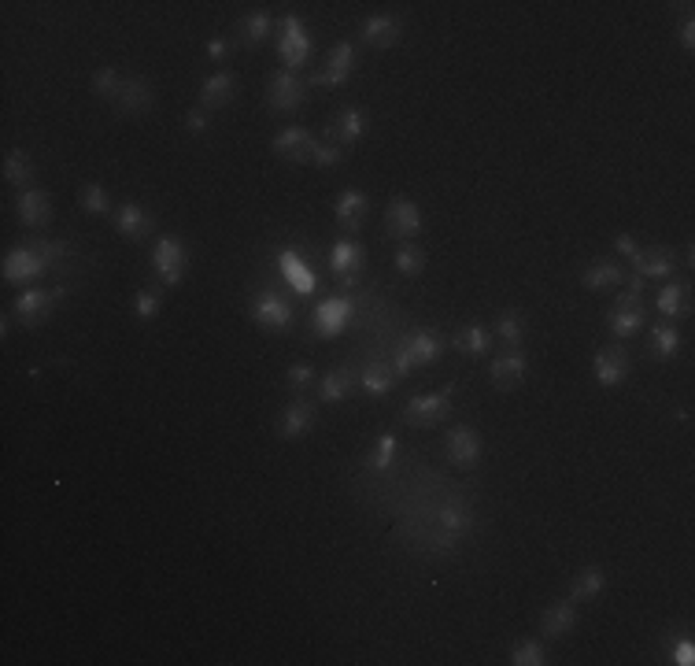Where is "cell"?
I'll return each instance as SVG.
<instances>
[{
	"label": "cell",
	"mask_w": 695,
	"mask_h": 666,
	"mask_svg": "<svg viewBox=\"0 0 695 666\" xmlns=\"http://www.w3.org/2000/svg\"><path fill=\"white\" fill-rule=\"evenodd\" d=\"M511 662H514V666H544V662H547V651H544L540 640H518V644L511 648Z\"/></svg>",
	"instance_id": "cell-43"
},
{
	"label": "cell",
	"mask_w": 695,
	"mask_h": 666,
	"mask_svg": "<svg viewBox=\"0 0 695 666\" xmlns=\"http://www.w3.org/2000/svg\"><path fill=\"white\" fill-rule=\"evenodd\" d=\"M45 271H48V259L34 248V241H30V245H19V248H12V252L5 255V282H12V286L34 282V278H41Z\"/></svg>",
	"instance_id": "cell-4"
},
{
	"label": "cell",
	"mask_w": 695,
	"mask_h": 666,
	"mask_svg": "<svg viewBox=\"0 0 695 666\" xmlns=\"http://www.w3.org/2000/svg\"><path fill=\"white\" fill-rule=\"evenodd\" d=\"M185 130L192 133V138H196V133H207V115H203L200 108H192V111L185 115Z\"/></svg>",
	"instance_id": "cell-52"
},
{
	"label": "cell",
	"mask_w": 695,
	"mask_h": 666,
	"mask_svg": "<svg viewBox=\"0 0 695 666\" xmlns=\"http://www.w3.org/2000/svg\"><path fill=\"white\" fill-rule=\"evenodd\" d=\"M444 352V341L437 338L433 329H414L410 338H407V345L396 352V367H392V374L396 378H407L410 370H419V367H430V363H437V356Z\"/></svg>",
	"instance_id": "cell-1"
},
{
	"label": "cell",
	"mask_w": 695,
	"mask_h": 666,
	"mask_svg": "<svg viewBox=\"0 0 695 666\" xmlns=\"http://www.w3.org/2000/svg\"><path fill=\"white\" fill-rule=\"evenodd\" d=\"M230 48H233L230 37H212V41H207V59H212V63H223V59L230 56Z\"/></svg>",
	"instance_id": "cell-50"
},
{
	"label": "cell",
	"mask_w": 695,
	"mask_h": 666,
	"mask_svg": "<svg viewBox=\"0 0 695 666\" xmlns=\"http://www.w3.org/2000/svg\"><path fill=\"white\" fill-rule=\"evenodd\" d=\"M78 200H82V212H86V215H97V219H100V215H115V212H111V196H108V189H104L100 182H86Z\"/></svg>",
	"instance_id": "cell-36"
},
{
	"label": "cell",
	"mask_w": 695,
	"mask_h": 666,
	"mask_svg": "<svg viewBox=\"0 0 695 666\" xmlns=\"http://www.w3.org/2000/svg\"><path fill=\"white\" fill-rule=\"evenodd\" d=\"M266 100L274 111H296L304 104V78L296 71H277L266 86Z\"/></svg>",
	"instance_id": "cell-13"
},
{
	"label": "cell",
	"mask_w": 695,
	"mask_h": 666,
	"mask_svg": "<svg viewBox=\"0 0 695 666\" xmlns=\"http://www.w3.org/2000/svg\"><path fill=\"white\" fill-rule=\"evenodd\" d=\"M359 381H363V392H370L374 400H381V396L392 392L396 374H392V367H385V363H370V367L359 374Z\"/></svg>",
	"instance_id": "cell-35"
},
{
	"label": "cell",
	"mask_w": 695,
	"mask_h": 666,
	"mask_svg": "<svg viewBox=\"0 0 695 666\" xmlns=\"http://www.w3.org/2000/svg\"><path fill=\"white\" fill-rule=\"evenodd\" d=\"M385 230H389V237H396L403 245L410 237H419L422 234V212H419V204H414V200L396 196L392 204L385 208Z\"/></svg>",
	"instance_id": "cell-7"
},
{
	"label": "cell",
	"mask_w": 695,
	"mask_h": 666,
	"mask_svg": "<svg viewBox=\"0 0 695 666\" xmlns=\"http://www.w3.org/2000/svg\"><path fill=\"white\" fill-rule=\"evenodd\" d=\"M363 263H367V252H363V245L352 241V237H340V241L333 245V252H329V266H333V275H337V278L359 275V271H363Z\"/></svg>",
	"instance_id": "cell-22"
},
{
	"label": "cell",
	"mask_w": 695,
	"mask_h": 666,
	"mask_svg": "<svg viewBox=\"0 0 695 666\" xmlns=\"http://www.w3.org/2000/svg\"><path fill=\"white\" fill-rule=\"evenodd\" d=\"M352 385H356L352 370H348V367H333V370L322 374V381H318V400H322V404H340V400L352 392Z\"/></svg>",
	"instance_id": "cell-30"
},
{
	"label": "cell",
	"mask_w": 695,
	"mask_h": 666,
	"mask_svg": "<svg viewBox=\"0 0 695 666\" xmlns=\"http://www.w3.org/2000/svg\"><path fill=\"white\" fill-rule=\"evenodd\" d=\"M333 215H337V223H340L348 234H356V230L367 223V215H370V196H367L363 189H344V193L337 196V204H333Z\"/></svg>",
	"instance_id": "cell-15"
},
{
	"label": "cell",
	"mask_w": 695,
	"mask_h": 666,
	"mask_svg": "<svg viewBox=\"0 0 695 666\" xmlns=\"http://www.w3.org/2000/svg\"><path fill=\"white\" fill-rule=\"evenodd\" d=\"M673 662H680V666H691V662H695V648H691V640H680V644L673 648Z\"/></svg>",
	"instance_id": "cell-53"
},
{
	"label": "cell",
	"mask_w": 695,
	"mask_h": 666,
	"mask_svg": "<svg viewBox=\"0 0 695 666\" xmlns=\"http://www.w3.org/2000/svg\"><path fill=\"white\" fill-rule=\"evenodd\" d=\"M367 45H374V48H392L399 37H403V19L399 16H392V12H378V16H370L367 23H363V34H359Z\"/></svg>",
	"instance_id": "cell-19"
},
{
	"label": "cell",
	"mask_w": 695,
	"mask_h": 666,
	"mask_svg": "<svg viewBox=\"0 0 695 666\" xmlns=\"http://www.w3.org/2000/svg\"><path fill=\"white\" fill-rule=\"evenodd\" d=\"M680 352V333L677 326H655L651 329V356L655 359H673Z\"/></svg>",
	"instance_id": "cell-37"
},
{
	"label": "cell",
	"mask_w": 695,
	"mask_h": 666,
	"mask_svg": "<svg viewBox=\"0 0 695 666\" xmlns=\"http://www.w3.org/2000/svg\"><path fill=\"white\" fill-rule=\"evenodd\" d=\"M19 219H23V226H34V230L52 223V200L45 189H23L19 193Z\"/></svg>",
	"instance_id": "cell-23"
},
{
	"label": "cell",
	"mask_w": 695,
	"mask_h": 666,
	"mask_svg": "<svg viewBox=\"0 0 695 666\" xmlns=\"http://www.w3.org/2000/svg\"><path fill=\"white\" fill-rule=\"evenodd\" d=\"M444 452H448V459L459 466V471H470V466L481 463V433L473 426H455V430H448Z\"/></svg>",
	"instance_id": "cell-11"
},
{
	"label": "cell",
	"mask_w": 695,
	"mask_h": 666,
	"mask_svg": "<svg viewBox=\"0 0 695 666\" xmlns=\"http://www.w3.org/2000/svg\"><path fill=\"white\" fill-rule=\"evenodd\" d=\"M493 329L489 326H481V322H470V326H462L459 333H455V349L459 352H466V356H489L493 352Z\"/></svg>",
	"instance_id": "cell-27"
},
{
	"label": "cell",
	"mask_w": 695,
	"mask_h": 666,
	"mask_svg": "<svg viewBox=\"0 0 695 666\" xmlns=\"http://www.w3.org/2000/svg\"><path fill=\"white\" fill-rule=\"evenodd\" d=\"M603 588H607V574L599 567H585L570 585V599L574 604H588V599H596Z\"/></svg>",
	"instance_id": "cell-31"
},
{
	"label": "cell",
	"mask_w": 695,
	"mask_h": 666,
	"mask_svg": "<svg viewBox=\"0 0 695 666\" xmlns=\"http://www.w3.org/2000/svg\"><path fill=\"white\" fill-rule=\"evenodd\" d=\"M493 338H496L500 345H507V349H518V345L525 341V318H522L518 311H503V315L496 318V326H493Z\"/></svg>",
	"instance_id": "cell-32"
},
{
	"label": "cell",
	"mask_w": 695,
	"mask_h": 666,
	"mask_svg": "<svg viewBox=\"0 0 695 666\" xmlns=\"http://www.w3.org/2000/svg\"><path fill=\"white\" fill-rule=\"evenodd\" d=\"M648 326V315L640 307H629V311H617L610 315V333H617V338H633V333H640Z\"/></svg>",
	"instance_id": "cell-39"
},
{
	"label": "cell",
	"mask_w": 695,
	"mask_h": 666,
	"mask_svg": "<svg viewBox=\"0 0 695 666\" xmlns=\"http://www.w3.org/2000/svg\"><path fill=\"white\" fill-rule=\"evenodd\" d=\"M311 426H315V404L311 400H293V404L282 408V415H277V437H285V441L307 437Z\"/></svg>",
	"instance_id": "cell-16"
},
{
	"label": "cell",
	"mask_w": 695,
	"mask_h": 666,
	"mask_svg": "<svg viewBox=\"0 0 695 666\" xmlns=\"http://www.w3.org/2000/svg\"><path fill=\"white\" fill-rule=\"evenodd\" d=\"M673 255L666 252V248H651V252H637V259H633V275H640L644 282L648 278H669L673 275Z\"/></svg>",
	"instance_id": "cell-28"
},
{
	"label": "cell",
	"mask_w": 695,
	"mask_h": 666,
	"mask_svg": "<svg viewBox=\"0 0 695 666\" xmlns=\"http://www.w3.org/2000/svg\"><path fill=\"white\" fill-rule=\"evenodd\" d=\"M152 266L163 286H178L185 278V266H189V252L178 237H163L156 248H152Z\"/></svg>",
	"instance_id": "cell-6"
},
{
	"label": "cell",
	"mask_w": 695,
	"mask_h": 666,
	"mask_svg": "<svg viewBox=\"0 0 695 666\" xmlns=\"http://www.w3.org/2000/svg\"><path fill=\"white\" fill-rule=\"evenodd\" d=\"M252 318L255 326L277 333V329H289L293 326V304L282 289H263L255 300H252Z\"/></svg>",
	"instance_id": "cell-3"
},
{
	"label": "cell",
	"mask_w": 695,
	"mask_h": 666,
	"mask_svg": "<svg viewBox=\"0 0 695 666\" xmlns=\"http://www.w3.org/2000/svg\"><path fill=\"white\" fill-rule=\"evenodd\" d=\"M640 304H644V289H633V286L621 289V293L614 297V307H617V311H629V307H640Z\"/></svg>",
	"instance_id": "cell-49"
},
{
	"label": "cell",
	"mask_w": 695,
	"mask_h": 666,
	"mask_svg": "<svg viewBox=\"0 0 695 666\" xmlns=\"http://www.w3.org/2000/svg\"><path fill=\"white\" fill-rule=\"evenodd\" d=\"M277 52H282V59H285V71H296V67L311 56V37H307V30H304V23L296 16H285Z\"/></svg>",
	"instance_id": "cell-12"
},
{
	"label": "cell",
	"mask_w": 695,
	"mask_h": 666,
	"mask_svg": "<svg viewBox=\"0 0 695 666\" xmlns=\"http://www.w3.org/2000/svg\"><path fill=\"white\" fill-rule=\"evenodd\" d=\"M93 93L104 97V100H119V93H122V78H119L115 67H100V71L93 75Z\"/></svg>",
	"instance_id": "cell-44"
},
{
	"label": "cell",
	"mask_w": 695,
	"mask_h": 666,
	"mask_svg": "<svg viewBox=\"0 0 695 666\" xmlns=\"http://www.w3.org/2000/svg\"><path fill=\"white\" fill-rule=\"evenodd\" d=\"M111 219H115V230H119L126 241H145V237L156 230V215H152L145 204H133V200L119 204Z\"/></svg>",
	"instance_id": "cell-10"
},
{
	"label": "cell",
	"mask_w": 695,
	"mask_h": 666,
	"mask_svg": "<svg viewBox=\"0 0 695 666\" xmlns=\"http://www.w3.org/2000/svg\"><path fill=\"white\" fill-rule=\"evenodd\" d=\"M34 248L48 259V266H56V263H63L67 255H71V248H67L63 241H34Z\"/></svg>",
	"instance_id": "cell-48"
},
{
	"label": "cell",
	"mask_w": 695,
	"mask_h": 666,
	"mask_svg": "<svg viewBox=\"0 0 695 666\" xmlns=\"http://www.w3.org/2000/svg\"><path fill=\"white\" fill-rule=\"evenodd\" d=\"M311 149H315V138H311V130H304V126H285L274 138V156H282L289 163H307Z\"/></svg>",
	"instance_id": "cell-18"
},
{
	"label": "cell",
	"mask_w": 695,
	"mask_h": 666,
	"mask_svg": "<svg viewBox=\"0 0 695 666\" xmlns=\"http://www.w3.org/2000/svg\"><path fill=\"white\" fill-rule=\"evenodd\" d=\"M659 311L666 315V318H677V315H688V286H666L662 293H659Z\"/></svg>",
	"instance_id": "cell-41"
},
{
	"label": "cell",
	"mask_w": 695,
	"mask_h": 666,
	"mask_svg": "<svg viewBox=\"0 0 695 666\" xmlns=\"http://www.w3.org/2000/svg\"><path fill=\"white\" fill-rule=\"evenodd\" d=\"M356 315V300L352 297H329L315 307V329H318V338H337V333L352 322Z\"/></svg>",
	"instance_id": "cell-9"
},
{
	"label": "cell",
	"mask_w": 695,
	"mask_h": 666,
	"mask_svg": "<svg viewBox=\"0 0 695 666\" xmlns=\"http://www.w3.org/2000/svg\"><path fill=\"white\" fill-rule=\"evenodd\" d=\"M237 97V78L230 71H215L200 82V104L203 108H226Z\"/></svg>",
	"instance_id": "cell-24"
},
{
	"label": "cell",
	"mask_w": 695,
	"mask_h": 666,
	"mask_svg": "<svg viewBox=\"0 0 695 666\" xmlns=\"http://www.w3.org/2000/svg\"><path fill=\"white\" fill-rule=\"evenodd\" d=\"M422 266H426V252H422L419 245H403V248L396 252V271H399V275L419 278Z\"/></svg>",
	"instance_id": "cell-42"
},
{
	"label": "cell",
	"mask_w": 695,
	"mask_h": 666,
	"mask_svg": "<svg viewBox=\"0 0 695 666\" xmlns=\"http://www.w3.org/2000/svg\"><path fill=\"white\" fill-rule=\"evenodd\" d=\"M237 37L244 48H259L266 37H270V16L266 12H252L237 23Z\"/></svg>",
	"instance_id": "cell-33"
},
{
	"label": "cell",
	"mask_w": 695,
	"mask_h": 666,
	"mask_svg": "<svg viewBox=\"0 0 695 666\" xmlns=\"http://www.w3.org/2000/svg\"><path fill=\"white\" fill-rule=\"evenodd\" d=\"M367 111L363 108H348V111H340L329 126H326V138H329V145H356L363 133H367Z\"/></svg>",
	"instance_id": "cell-17"
},
{
	"label": "cell",
	"mask_w": 695,
	"mask_h": 666,
	"mask_svg": "<svg viewBox=\"0 0 695 666\" xmlns=\"http://www.w3.org/2000/svg\"><path fill=\"white\" fill-rule=\"evenodd\" d=\"M525 374H529V359H525L518 349H507V352L496 356L493 367H489V378H493L496 389H514L518 381H525Z\"/></svg>",
	"instance_id": "cell-20"
},
{
	"label": "cell",
	"mask_w": 695,
	"mask_h": 666,
	"mask_svg": "<svg viewBox=\"0 0 695 666\" xmlns=\"http://www.w3.org/2000/svg\"><path fill=\"white\" fill-rule=\"evenodd\" d=\"M577 626V604L574 599H563V604H551L547 611H544V619H540V630H544V637H551V640H559V637H570V630Z\"/></svg>",
	"instance_id": "cell-26"
},
{
	"label": "cell",
	"mask_w": 695,
	"mask_h": 666,
	"mask_svg": "<svg viewBox=\"0 0 695 666\" xmlns=\"http://www.w3.org/2000/svg\"><path fill=\"white\" fill-rule=\"evenodd\" d=\"M5 178L12 182V185H30L34 182V163H30V156L23 152V149H12L8 156H5Z\"/></svg>",
	"instance_id": "cell-38"
},
{
	"label": "cell",
	"mask_w": 695,
	"mask_h": 666,
	"mask_svg": "<svg viewBox=\"0 0 695 666\" xmlns=\"http://www.w3.org/2000/svg\"><path fill=\"white\" fill-rule=\"evenodd\" d=\"M352 75H356V45H352V41H337L333 52H329V63L315 75V86L337 89V86H344Z\"/></svg>",
	"instance_id": "cell-8"
},
{
	"label": "cell",
	"mask_w": 695,
	"mask_h": 666,
	"mask_svg": "<svg viewBox=\"0 0 695 666\" xmlns=\"http://www.w3.org/2000/svg\"><path fill=\"white\" fill-rule=\"evenodd\" d=\"M621 278H625L621 263H614V259H596V263L588 266V271L581 275V286H585V289H596V293H603V289H614Z\"/></svg>",
	"instance_id": "cell-29"
},
{
	"label": "cell",
	"mask_w": 695,
	"mask_h": 666,
	"mask_svg": "<svg viewBox=\"0 0 695 666\" xmlns=\"http://www.w3.org/2000/svg\"><path fill=\"white\" fill-rule=\"evenodd\" d=\"M677 37H680V45H684L688 52L695 48V23H691V16H688V19L680 23V30H677Z\"/></svg>",
	"instance_id": "cell-54"
},
{
	"label": "cell",
	"mask_w": 695,
	"mask_h": 666,
	"mask_svg": "<svg viewBox=\"0 0 695 666\" xmlns=\"http://www.w3.org/2000/svg\"><path fill=\"white\" fill-rule=\"evenodd\" d=\"M277 263H282V275L289 278V286H293L296 293H311V289H315V275L300 263L296 252H282V259H277Z\"/></svg>",
	"instance_id": "cell-34"
},
{
	"label": "cell",
	"mask_w": 695,
	"mask_h": 666,
	"mask_svg": "<svg viewBox=\"0 0 695 666\" xmlns=\"http://www.w3.org/2000/svg\"><path fill=\"white\" fill-rule=\"evenodd\" d=\"M396 448H399L396 433H385V437L374 444V452L367 455V471H374V474H385L389 466H392V459H396Z\"/></svg>",
	"instance_id": "cell-40"
},
{
	"label": "cell",
	"mask_w": 695,
	"mask_h": 666,
	"mask_svg": "<svg viewBox=\"0 0 695 666\" xmlns=\"http://www.w3.org/2000/svg\"><path fill=\"white\" fill-rule=\"evenodd\" d=\"M285 381H289V389L307 392V389L315 385V367H311V363H293L289 374H285Z\"/></svg>",
	"instance_id": "cell-47"
},
{
	"label": "cell",
	"mask_w": 695,
	"mask_h": 666,
	"mask_svg": "<svg viewBox=\"0 0 695 666\" xmlns=\"http://www.w3.org/2000/svg\"><path fill=\"white\" fill-rule=\"evenodd\" d=\"M437 522H441V529H444V537L441 541H459L462 533H470V526H473V511H470V504H462V500H444L441 507H437Z\"/></svg>",
	"instance_id": "cell-21"
},
{
	"label": "cell",
	"mask_w": 695,
	"mask_h": 666,
	"mask_svg": "<svg viewBox=\"0 0 695 666\" xmlns=\"http://www.w3.org/2000/svg\"><path fill=\"white\" fill-rule=\"evenodd\" d=\"M160 307H163V297H160V289H141V293L133 297V315L141 318V322L156 318V315H160Z\"/></svg>",
	"instance_id": "cell-45"
},
{
	"label": "cell",
	"mask_w": 695,
	"mask_h": 666,
	"mask_svg": "<svg viewBox=\"0 0 695 666\" xmlns=\"http://www.w3.org/2000/svg\"><path fill=\"white\" fill-rule=\"evenodd\" d=\"M311 163L322 167V171H333V167L344 163V149H340V145H329V141H315V149H311Z\"/></svg>",
	"instance_id": "cell-46"
},
{
	"label": "cell",
	"mask_w": 695,
	"mask_h": 666,
	"mask_svg": "<svg viewBox=\"0 0 695 666\" xmlns=\"http://www.w3.org/2000/svg\"><path fill=\"white\" fill-rule=\"evenodd\" d=\"M451 392H455V385H444V389H437V392H419L414 400H407L403 422L419 426V430L444 422V419L451 415Z\"/></svg>",
	"instance_id": "cell-2"
},
{
	"label": "cell",
	"mask_w": 695,
	"mask_h": 666,
	"mask_svg": "<svg viewBox=\"0 0 695 666\" xmlns=\"http://www.w3.org/2000/svg\"><path fill=\"white\" fill-rule=\"evenodd\" d=\"M63 286H56V289H26L16 304H12V311H16V318L23 322V326H41L52 311H56V304L63 300Z\"/></svg>",
	"instance_id": "cell-5"
},
{
	"label": "cell",
	"mask_w": 695,
	"mask_h": 666,
	"mask_svg": "<svg viewBox=\"0 0 695 666\" xmlns=\"http://www.w3.org/2000/svg\"><path fill=\"white\" fill-rule=\"evenodd\" d=\"M614 248H617L621 255H629V259H637V252H640V245H637L633 234H617V237H614Z\"/></svg>",
	"instance_id": "cell-51"
},
{
	"label": "cell",
	"mask_w": 695,
	"mask_h": 666,
	"mask_svg": "<svg viewBox=\"0 0 695 666\" xmlns=\"http://www.w3.org/2000/svg\"><path fill=\"white\" fill-rule=\"evenodd\" d=\"M592 370H596V381L603 389H617V385H625V378H629V352L621 345H610V349L596 352Z\"/></svg>",
	"instance_id": "cell-14"
},
{
	"label": "cell",
	"mask_w": 695,
	"mask_h": 666,
	"mask_svg": "<svg viewBox=\"0 0 695 666\" xmlns=\"http://www.w3.org/2000/svg\"><path fill=\"white\" fill-rule=\"evenodd\" d=\"M115 104H119L126 115H141V111H149V108L156 104V89H152L149 78H126Z\"/></svg>",
	"instance_id": "cell-25"
}]
</instances>
